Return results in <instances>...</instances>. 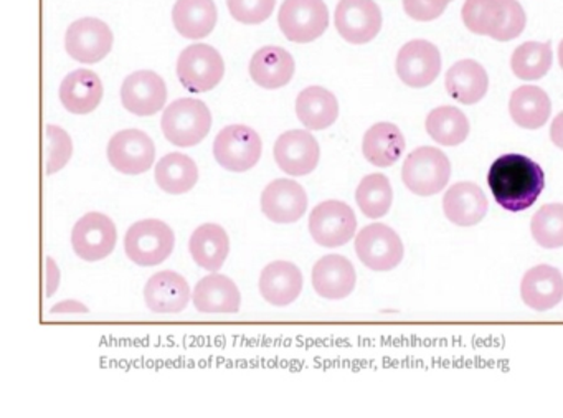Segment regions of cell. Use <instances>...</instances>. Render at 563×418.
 <instances>
[{
	"mask_svg": "<svg viewBox=\"0 0 563 418\" xmlns=\"http://www.w3.org/2000/svg\"><path fill=\"white\" fill-rule=\"evenodd\" d=\"M260 293L269 305H291L302 292V273L291 262H273L260 275Z\"/></svg>",
	"mask_w": 563,
	"mask_h": 418,
	"instance_id": "cell-23",
	"label": "cell"
},
{
	"mask_svg": "<svg viewBox=\"0 0 563 418\" xmlns=\"http://www.w3.org/2000/svg\"><path fill=\"white\" fill-rule=\"evenodd\" d=\"M448 0H404V9L411 19L430 22L446 11Z\"/></svg>",
	"mask_w": 563,
	"mask_h": 418,
	"instance_id": "cell-41",
	"label": "cell"
},
{
	"mask_svg": "<svg viewBox=\"0 0 563 418\" xmlns=\"http://www.w3.org/2000/svg\"><path fill=\"white\" fill-rule=\"evenodd\" d=\"M533 240L543 249H560L563 246V206L547 204L533 213L530 222Z\"/></svg>",
	"mask_w": 563,
	"mask_h": 418,
	"instance_id": "cell-37",
	"label": "cell"
},
{
	"mask_svg": "<svg viewBox=\"0 0 563 418\" xmlns=\"http://www.w3.org/2000/svg\"><path fill=\"white\" fill-rule=\"evenodd\" d=\"M54 315H87L90 309L77 299H67V301L58 302L51 309Z\"/></svg>",
	"mask_w": 563,
	"mask_h": 418,
	"instance_id": "cell-43",
	"label": "cell"
},
{
	"mask_svg": "<svg viewBox=\"0 0 563 418\" xmlns=\"http://www.w3.org/2000/svg\"><path fill=\"white\" fill-rule=\"evenodd\" d=\"M448 2H451V0H448Z\"/></svg>",
	"mask_w": 563,
	"mask_h": 418,
	"instance_id": "cell-44",
	"label": "cell"
},
{
	"mask_svg": "<svg viewBox=\"0 0 563 418\" xmlns=\"http://www.w3.org/2000/svg\"><path fill=\"white\" fill-rule=\"evenodd\" d=\"M103 95V81L87 68L71 72L60 85L62 105L74 114L93 113L100 107Z\"/></svg>",
	"mask_w": 563,
	"mask_h": 418,
	"instance_id": "cell-25",
	"label": "cell"
},
{
	"mask_svg": "<svg viewBox=\"0 0 563 418\" xmlns=\"http://www.w3.org/2000/svg\"><path fill=\"white\" fill-rule=\"evenodd\" d=\"M358 260L374 272H390L404 260L405 249L398 233L384 223H371L355 237Z\"/></svg>",
	"mask_w": 563,
	"mask_h": 418,
	"instance_id": "cell-8",
	"label": "cell"
},
{
	"mask_svg": "<svg viewBox=\"0 0 563 418\" xmlns=\"http://www.w3.org/2000/svg\"><path fill=\"white\" fill-rule=\"evenodd\" d=\"M427 133L441 146H460L470 134V121L456 107H438L427 117Z\"/></svg>",
	"mask_w": 563,
	"mask_h": 418,
	"instance_id": "cell-33",
	"label": "cell"
},
{
	"mask_svg": "<svg viewBox=\"0 0 563 418\" xmlns=\"http://www.w3.org/2000/svg\"><path fill=\"white\" fill-rule=\"evenodd\" d=\"M405 136L394 123H377L368 128L362 140V153L368 163L377 167H390L405 151Z\"/></svg>",
	"mask_w": 563,
	"mask_h": 418,
	"instance_id": "cell-29",
	"label": "cell"
},
{
	"mask_svg": "<svg viewBox=\"0 0 563 418\" xmlns=\"http://www.w3.org/2000/svg\"><path fill=\"white\" fill-rule=\"evenodd\" d=\"M192 301L197 311L206 315H233L240 311L242 295L232 278L212 272L197 283Z\"/></svg>",
	"mask_w": 563,
	"mask_h": 418,
	"instance_id": "cell-19",
	"label": "cell"
},
{
	"mask_svg": "<svg viewBox=\"0 0 563 418\" xmlns=\"http://www.w3.org/2000/svg\"><path fill=\"white\" fill-rule=\"evenodd\" d=\"M47 282H45V296L52 298L57 293L58 286H60V268H58L57 262L52 256H47Z\"/></svg>",
	"mask_w": 563,
	"mask_h": 418,
	"instance_id": "cell-42",
	"label": "cell"
},
{
	"mask_svg": "<svg viewBox=\"0 0 563 418\" xmlns=\"http://www.w3.org/2000/svg\"><path fill=\"white\" fill-rule=\"evenodd\" d=\"M227 6L235 21L256 25L269 19L275 11L276 0H227Z\"/></svg>",
	"mask_w": 563,
	"mask_h": 418,
	"instance_id": "cell-39",
	"label": "cell"
},
{
	"mask_svg": "<svg viewBox=\"0 0 563 418\" xmlns=\"http://www.w3.org/2000/svg\"><path fill=\"white\" fill-rule=\"evenodd\" d=\"M278 24L285 37L296 44L318 41L329 28L328 6L324 0H285Z\"/></svg>",
	"mask_w": 563,
	"mask_h": 418,
	"instance_id": "cell-7",
	"label": "cell"
},
{
	"mask_svg": "<svg viewBox=\"0 0 563 418\" xmlns=\"http://www.w3.org/2000/svg\"><path fill=\"white\" fill-rule=\"evenodd\" d=\"M357 219L354 210L341 200H325L309 216V233L318 245L338 249L354 239Z\"/></svg>",
	"mask_w": 563,
	"mask_h": 418,
	"instance_id": "cell-9",
	"label": "cell"
},
{
	"mask_svg": "<svg viewBox=\"0 0 563 418\" xmlns=\"http://www.w3.org/2000/svg\"><path fill=\"white\" fill-rule=\"evenodd\" d=\"M156 160L154 141L141 130H124L108 143V161L118 173L140 176L153 167Z\"/></svg>",
	"mask_w": 563,
	"mask_h": 418,
	"instance_id": "cell-12",
	"label": "cell"
},
{
	"mask_svg": "<svg viewBox=\"0 0 563 418\" xmlns=\"http://www.w3.org/2000/svg\"><path fill=\"white\" fill-rule=\"evenodd\" d=\"M225 75V62L212 45L194 44L187 47L177 61V77L190 94H207L213 90Z\"/></svg>",
	"mask_w": 563,
	"mask_h": 418,
	"instance_id": "cell-5",
	"label": "cell"
},
{
	"mask_svg": "<svg viewBox=\"0 0 563 418\" xmlns=\"http://www.w3.org/2000/svg\"><path fill=\"white\" fill-rule=\"evenodd\" d=\"M144 301L157 315H176L189 305V283L180 273L164 270L151 276L144 286Z\"/></svg>",
	"mask_w": 563,
	"mask_h": 418,
	"instance_id": "cell-18",
	"label": "cell"
},
{
	"mask_svg": "<svg viewBox=\"0 0 563 418\" xmlns=\"http://www.w3.org/2000/svg\"><path fill=\"white\" fill-rule=\"evenodd\" d=\"M507 0H466L461 18L467 31L496 38L506 19Z\"/></svg>",
	"mask_w": 563,
	"mask_h": 418,
	"instance_id": "cell-34",
	"label": "cell"
},
{
	"mask_svg": "<svg viewBox=\"0 0 563 418\" xmlns=\"http://www.w3.org/2000/svg\"><path fill=\"white\" fill-rule=\"evenodd\" d=\"M553 52L550 42H523L514 51L510 68L519 80H540L552 68Z\"/></svg>",
	"mask_w": 563,
	"mask_h": 418,
	"instance_id": "cell-35",
	"label": "cell"
},
{
	"mask_svg": "<svg viewBox=\"0 0 563 418\" xmlns=\"http://www.w3.org/2000/svg\"><path fill=\"white\" fill-rule=\"evenodd\" d=\"M398 78L411 88H424L437 80L441 72V54L428 41H410L400 48L395 62Z\"/></svg>",
	"mask_w": 563,
	"mask_h": 418,
	"instance_id": "cell-14",
	"label": "cell"
},
{
	"mask_svg": "<svg viewBox=\"0 0 563 418\" xmlns=\"http://www.w3.org/2000/svg\"><path fill=\"white\" fill-rule=\"evenodd\" d=\"M296 64L292 55L282 47L266 45L250 62V77L266 90H278L292 80Z\"/></svg>",
	"mask_w": 563,
	"mask_h": 418,
	"instance_id": "cell-24",
	"label": "cell"
},
{
	"mask_svg": "<svg viewBox=\"0 0 563 418\" xmlns=\"http://www.w3.org/2000/svg\"><path fill=\"white\" fill-rule=\"evenodd\" d=\"M451 163L438 147L421 146L411 151L401 167V180L420 197L441 193L450 183Z\"/></svg>",
	"mask_w": 563,
	"mask_h": 418,
	"instance_id": "cell-3",
	"label": "cell"
},
{
	"mask_svg": "<svg viewBox=\"0 0 563 418\" xmlns=\"http://www.w3.org/2000/svg\"><path fill=\"white\" fill-rule=\"evenodd\" d=\"M523 305L536 311H549L563 298V276L559 268L537 265L523 275L520 282Z\"/></svg>",
	"mask_w": 563,
	"mask_h": 418,
	"instance_id": "cell-20",
	"label": "cell"
},
{
	"mask_svg": "<svg viewBox=\"0 0 563 418\" xmlns=\"http://www.w3.org/2000/svg\"><path fill=\"white\" fill-rule=\"evenodd\" d=\"M308 210V194L301 184L291 179H276L262 194V212L279 226L298 222Z\"/></svg>",
	"mask_w": 563,
	"mask_h": 418,
	"instance_id": "cell-17",
	"label": "cell"
},
{
	"mask_svg": "<svg viewBox=\"0 0 563 418\" xmlns=\"http://www.w3.org/2000/svg\"><path fill=\"white\" fill-rule=\"evenodd\" d=\"M311 282L321 298L344 299L354 292L357 275L351 260L342 255H328L316 263Z\"/></svg>",
	"mask_w": 563,
	"mask_h": 418,
	"instance_id": "cell-21",
	"label": "cell"
},
{
	"mask_svg": "<svg viewBox=\"0 0 563 418\" xmlns=\"http://www.w3.org/2000/svg\"><path fill=\"white\" fill-rule=\"evenodd\" d=\"M509 113L517 127L537 130L550 120L552 101L542 88L523 85L510 95Z\"/></svg>",
	"mask_w": 563,
	"mask_h": 418,
	"instance_id": "cell-30",
	"label": "cell"
},
{
	"mask_svg": "<svg viewBox=\"0 0 563 418\" xmlns=\"http://www.w3.org/2000/svg\"><path fill=\"white\" fill-rule=\"evenodd\" d=\"M176 246L174 230L163 220H140L124 237V252L137 266H157L173 255Z\"/></svg>",
	"mask_w": 563,
	"mask_h": 418,
	"instance_id": "cell-4",
	"label": "cell"
},
{
	"mask_svg": "<svg viewBox=\"0 0 563 418\" xmlns=\"http://www.w3.org/2000/svg\"><path fill=\"white\" fill-rule=\"evenodd\" d=\"M358 209L368 219H380L388 213L394 204V190L390 180L384 174H371L358 184L355 193Z\"/></svg>",
	"mask_w": 563,
	"mask_h": 418,
	"instance_id": "cell-36",
	"label": "cell"
},
{
	"mask_svg": "<svg viewBox=\"0 0 563 418\" xmlns=\"http://www.w3.org/2000/svg\"><path fill=\"white\" fill-rule=\"evenodd\" d=\"M189 252L200 268L219 272L230 253L229 233L217 223H203L194 230Z\"/></svg>",
	"mask_w": 563,
	"mask_h": 418,
	"instance_id": "cell-28",
	"label": "cell"
},
{
	"mask_svg": "<svg viewBox=\"0 0 563 418\" xmlns=\"http://www.w3.org/2000/svg\"><path fill=\"white\" fill-rule=\"evenodd\" d=\"M166 81L156 72H134L121 87V103L136 117H153L159 113L166 107Z\"/></svg>",
	"mask_w": 563,
	"mask_h": 418,
	"instance_id": "cell-15",
	"label": "cell"
},
{
	"mask_svg": "<svg viewBox=\"0 0 563 418\" xmlns=\"http://www.w3.org/2000/svg\"><path fill=\"white\" fill-rule=\"evenodd\" d=\"M321 147L308 131H286L276 140L275 160L279 169L289 176H308L318 167Z\"/></svg>",
	"mask_w": 563,
	"mask_h": 418,
	"instance_id": "cell-16",
	"label": "cell"
},
{
	"mask_svg": "<svg viewBox=\"0 0 563 418\" xmlns=\"http://www.w3.org/2000/svg\"><path fill=\"white\" fill-rule=\"evenodd\" d=\"M154 176H156L157 186L164 193L180 196L197 186L199 167L192 157L183 153H170L157 163Z\"/></svg>",
	"mask_w": 563,
	"mask_h": 418,
	"instance_id": "cell-32",
	"label": "cell"
},
{
	"mask_svg": "<svg viewBox=\"0 0 563 418\" xmlns=\"http://www.w3.org/2000/svg\"><path fill=\"white\" fill-rule=\"evenodd\" d=\"M489 202L474 183H457L444 194L443 212L457 227L477 226L486 217Z\"/></svg>",
	"mask_w": 563,
	"mask_h": 418,
	"instance_id": "cell-22",
	"label": "cell"
},
{
	"mask_svg": "<svg viewBox=\"0 0 563 418\" xmlns=\"http://www.w3.org/2000/svg\"><path fill=\"white\" fill-rule=\"evenodd\" d=\"M164 136L177 147H194L209 136L212 113L203 101L180 98L164 111L161 120Z\"/></svg>",
	"mask_w": 563,
	"mask_h": 418,
	"instance_id": "cell-2",
	"label": "cell"
},
{
	"mask_svg": "<svg viewBox=\"0 0 563 418\" xmlns=\"http://www.w3.org/2000/svg\"><path fill=\"white\" fill-rule=\"evenodd\" d=\"M74 154L70 134L60 127L48 124L45 128V170L48 176L60 173Z\"/></svg>",
	"mask_w": 563,
	"mask_h": 418,
	"instance_id": "cell-38",
	"label": "cell"
},
{
	"mask_svg": "<svg viewBox=\"0 0 563 418\" xmlns=\"http://www.w3.org/2000/svg\"><path fill=\"white\" fill-rule=\"evenodd\" d=\"M487 184L504 210L522 212L539 199L545 187V174L536 161L523 154H504L490 166Z\"/></svg>",
	"mask_w": 563,
	"mask_h": 418,
	"instance_id": "cell-1",
	"label": "cell"
},
{
	"mask_svg": "<svg viewBox=\"0 0 563 418\" xmlns=\"http://www.w3.org/2000/svg\"><path fill=\"white\" fill-rule=\"evenodd\" d=\"M335 29L349 44H368L382 29V11L375 0H339Z\"/></svg>",
	"mask_w": 563,
	"mask_h": 418,
	"instance_id": "cell-13",
	"label": "cell"
},
{
	"mask_svg": "<svg viewBox=\"0 0 563 418\" xmlns=\"http://www.w3.org/2000/svg\"><path fill=\"white\" fill-rule=\"evenodd\" d=\"M296 114L308 130L321 131L339 118V101L322 87H308L296 98Z\"/></svg>",
	"mask_w": 563,
	"mask_h": 418,
	"instance_id": "cell-31",
	"label": "cell"
},
{
	"mask_svg": "<svg viewBox=\"0 0 563 418\" xmlns=\"http://www.w3.org/2000/svg\"><path fill=\"white\" fill-rule=\"evenodd\" d=\"M527 15L522 6L517 0H507L506 2V19H504L503 28L497 32V42H509L519 37L526 29Z\"/></svg>",
	"mask_w": 563,
	"mask_h": 418,
	"instance_id": "cell-40",
	"label": "cell"
},
{
	"mask_svg": "<svg viewBox=\"0 0 563 418\" xmlns=\"http://www.w3.org/2000/svg\"><path fill=\"white\" fill-rule=\"evenodd\" d=\"M113 32L100 19L85 18L74 22L65 34V51L85 65L98 64L113 48Z\"/></svg>",
	"mask_w": 563,
	"mask_h": 418,
	"instance_id": "cell-10",
	"label": "cell"
},
{
	"mask_svg": "<svg viewBox=\"0 0 563 418\" xmlns=\"http://www.w3.org/2000/svg\"><path fill=\"white\" fill-rule=\"evenodd\" d=\"M489 77L486 68L476 61L456 62L446 74V91L463 105H476L486 97Z\"/></svg>",
	"mask_w": 563,
	"mask_h": 418,
	"instance_id": "cell-26",
	"label": "cell"
},
{
	"mask_svg": "<svg viewBox=\"0 0 563 418\" xmlns=\"http://www.w3.org/2000/svg\"><path fill=\"white\" fill-rule=\"evenodd\" d=\"M263 143L260 134L245 124H230L217 134L213 156L230 173H246L258 164Z\"/></svg>",
	"mask_w": 563,
	"mask_h": 418,
	"instance_id": "cell-6",
	"label": "cell"
},
{
	"mask_svg": "<svg viewBox=\"0 0 563 418\" xmlns=\"http://www.w3.org/2000/svg\"><path fill=\"white\" fill-rule=\"evenodd\" d=\"M118 243V229L110 217L88 212L75 223L71 246L85 262H100L113 253Z\"/></svg>",
	"mask_w": 563,
	"mask_h": 418,
	"instance_id": "cell-11",
	"label": "cell"
},
{
	"mask_svg": "<svg viewBox=\"0 0 563 418\" xmlns=\"http://www.w3.org/2000/svg\"><path fill=\"white\" fill-rule=\"evenodd\" d=\"M219 12L213 0H177L173 11L176 31L189 41H200L212 34Z\"/></svg>",
	"mask_w": 563,
	"mask_h": 418,
	"instance_id": "cell-27",
	"label": "cell"
}]
</instances>
